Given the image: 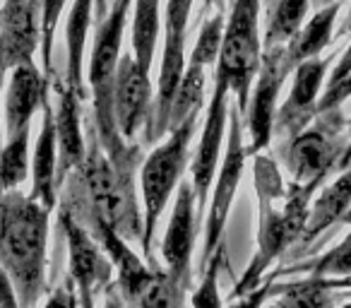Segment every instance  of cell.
<instances>
[{
    "mask_svg": "<svg viewBox=\"0 0 351 308\" xmlns=\"http://www.w3.org/2000/svg\"><path fill=\"white\" fill-rule=\"evenodd\" d=\"M253 183L260 210L258 248L243 274L236 279L231 298L243 296L258 287L267 277V270L296 246L306 226L313 193L320 191V186L313 183H284L279 164L263 152L253 157Z\"/></svg>",
    "mask_w": 351,
    "mask_h": 308,
    "instance_id": "cell-2",
    "label": "cell"
},
{
    "mask_svg": "<svg viewBox=\"0 0 351 308\" xmlns=\"http://www.w3.org/2000/svg\"><path fill=\"white\" fill-rule=\"evenodd\" d=\"M245 159V130H243V113L236 108H229V128H226V142H224V154H221L219 171H217V183L212 188V196L207 200V220H205V246H202L200 260H197V270H205L212 255L219 250L224 244V229L229 222V212L234 205L236 188L243 176Z\"/></svg>",
    "mask_w": 351,
    "mask_h": 308,
    "instance_id": "cell-7",
    "label": "cell"
},
{
    "mask_svg": "<svg viewBox=\"0 0 351 308\" xmlns=\"http://www.w3.org/2000/svg\"><path fill=\"white\" fill-rule=\"evenodd\" d=\"M289 75L291 73L284 65V46L265 49L258 78H255V87L250 89L253 99L248 102V108L243 113V130L248 132V145H245L248 157L265 152L272 142L279 94H282V84Z\"/></svg>",
    "mask_w": 351,
    "mask_h": 308,
    "instance_id": "cell-12",
    "label": "cell"
},
{
    "mask_svg": "<svg viewBox=\"0 0 351 308\" xmlns=\"http://www.w3.org/2000/svg\"><path fill=\"white\" fill-rule=\"evenodd\" d=\"M193 0H166L164 10V51H161L159 82L154 97V140L169 135V113L176 89L186 73V34Z\"/></svg>",
    "mask_w": 351,
    "mask_h": 308,
    "instance_id": "cell-8",
    "label": "cell"
},
{
    "mask_svg": "<svg viewBox=\"0 0 351 308\" xmlns=\"http://www.w3.org/2000/svg\"><path fill=\"white\" fill-rule=\"evenodd\" d=\"M186 294L188 289L181 282H176L169 270H161L156 263H152L149 274L128 308H188Z\"/></svg>",
    "mask_w": 351,
    "mask_h": 308,
    "instance_id": "cell-23",
    "label": "cell"
},
{
    "mask_svg": "<svg viewBox=\"0 0 351 308\" xmlns=\"http://www.w3.org/2000/svg\"><path fill=\"white\" fill-rule=\"evenodd\" d=\"M113 111L125 142H154V89L149 73L135 63L132 54L121 56L113 89Z\"/></svg>",
    "mask_w": 351,
    "mask_h": 308,
    "instance_id": "cell-9",
    "label": "cell"
},
{
    "mask_svg": "<svg viewBox=\"0 0 351 308\" xmlns=\"http://www.w3.org/2000/svg\"><path fill=\"white\" fill-rule=\"evenodd\" d=\"M229 94L231 89L226 84V80L215 75V92H212V99L207 104L200 140H197L195 154H193V162H191V181L197 198V220L207 210L212 183H215V176L221 164V154H224L226 128H229V108H231Z\"/></svg>",
    "mask_w": 351,
    "mask_h": 308,
    "instance_id": "cell-11",
    "label": "cell"
},
{
    "mask_svg": "<svg viewBox=\"0 0 351 308\" xmlns=\"http://www.w3.org/2000/svg\"><path fill=\"white\" fill-rule=\"evenodd\" d=\"M3 193H8V191L3 188V181H0V198H3Z\"/></svg>",
    "mask_w": 351,
    "mask_h": 308,
    "instance_id": "cell-44",
    "label": "cell"
},
{
    "mask_svg": "<svg viewBox=\"0 0 351 308\" xmlns=\"http://www.w3.org/2000/svg\"><path fill=\"white\" fill-rule=\"evenodd\" d=\"M41 130L36 137L34 154H32V191L27 196L41 202L51 212L58 205V188H56V169H58V137H56V108L51 106V94L41 104Z\"/></svg>",
    "mask_w": 351,
    "mask_h": 308,
    "instance_id": "cell-19",
    "label": "cell"
},
{
    "mask_svg": "<svg viewBox=\"0 0 351 308\" xmlns=\"http://www.w3.org/2000/svg\"><path fill=\"white\" fill-rule=\"evenodd\" d=\"M108 15V0H94V22H101Z\"/></svg>",
    "mask_w": 351,
    "mask_h": 308,
    "instance_id": "cell-38",
    "label": "cell"
},
{
    "mask_svg": "<svg viewBox=\"0 0 351 308\" xmlns=\"http://www.w3.org/2000/svg\"><path fill=\"white\" fill-rule=\"evenodd\" d=\"M341 224H349L351 226V210L346 212V217H344V222H341Z\"/></svg>",
    "mask_w": 351,
    "mask_h": 308,
    "instance_id": "cell-43",
    "label": "cell"
},
{
    "mask_svg": "<svg viewBox=\"0 0 351 308\" xmlns=\"http://www.w3.org/2000/svg\"><path fill=\"white\" fill-rule=\"evenodd\" d=\"M339 10H341V0L339 3H332L330 8L317 10L298 29V34L284 46V65H287L289 73H293L303 60L317 58L320 51L325 46H330L332 36H335V25H337V17H339Z\"/></svg>",
    "mask_w": 351,
    "mask_h": 308,
    "instance_id": "cell-20",
    "label": "cell"
},
{
    "mask_svg": "<svg viewBox=\"0 0 351 308\" xmlns=\"http://www.w3.org/2000/svg\"><path fill=\"white\" fill-rule=\"evenodd\" d=\"M330 58H311L303 60L291 73V92L287 102L277 108L274 118V137H296L301 130H306L317 116V102L322 97V84L327 78Z\"/></svg>",
    "mask_w": 351,
    "mask_h": 308,
    "instance_id": "cell-14",
    "label": "cell"
},
{
    "mask_svg": "<svg viewBox=\"0 0 351 308\" xmlns=\"http://www.w3.org/2000/svg\"><path fill=\"white\" fill-rule=\"evenodd\" d=\"M87 154L84 162L65 178L60 188V210H65L75 222L84 224L99 217L118 231L128 244H142L145 222L137 207L135 176L140 167H116L99 142L94 118H84Z\"/></svg>",
    "mask_w": 351,
    "mask_h": 308,
    "instance_id": "cell-1",
    "label": "cell"
},
{
    "mask_svg": "<svg viewBox=\"0 0 351 308\" xmlns=\"http://www.w3.org/2000/svg\"><path fill=\"white\" fill-rule=\"evenodd\" d=\"M308 10H311V0H277L274 10L269 12L263 51L287 46L298 34V29L306 25Z\"/></svg>",
    "mask_w": 351,
    "mask_h": 308,
    "instance_id": "cell-25",
    "label": "cell"
},
{
    "mask_svg": "<svg viewBox=\"0 0 351 308\" xmlns=\"http://www.w3.org/2000/svg\"><path fill=\"white\" fill-rule=\"evenodd\" d=\"M161 29V0H135L132 12V58L149 73L154 63L156 36Z\"/></svg>",
    "mask_w": 351,
    "mask_h": 308,
    "instance_id": "cell-22",
    "label": "cell"
},
{
    "mask_svg": "<svg viewBox=\"0 0 351 308\" xmlns=\"http://www.w3.org/2000/svg\"><path fill=\"white\" fill-rule=\"evenodd\" d=\"M229 258H226V246L221 244L219 250L212 255V260L207 263V268L200 272V284L193 289L191 303L193 308H224L219 294V274L221 270H226Z\"/></svg>",
    "mask_w": 351,
    "mask_h": 308,
    "instance_id": "cell-29",
    "label": "cell"
},
{
    "mask_svg": "<svg viewBox=\"0 0 351 308\" xmlns=\"http://www.w3.org/2000/svg\"><path fill=\"white\" fill-rule=\"evenodd\" d=\"M332 3H339V0H311V8L313 10H322V8H330Z\"/></svg>",
    "mask_w": 351,
    "mask_h": 308,
    "instance_id": "cell-40",
    "label": "cell"
},
{
    "mask_svg": "<svg viewBox=\"0 0 351 308\" xmlns=\"http://www.w3.org/2000/svg\"><path fill=\"white\" fill-rule=\"evenodd\" d=\"M287 272H308L311 277H322V279L351 277V231L332 250H325V253L313 260H296L291 268L279 270L277 274H287Z\"/></svg>",
    "mask_w": 351,
    "mask_h": 308,
    "instance_id": "cell-27",
    "label": "cell"
},
{
    "mask_svg": "<svg viewBox=\"0 0 351 308\" xmlns=\"http://www.w3.org/2000/svg\"><path fill=\"white\" fill-rule=\"evenodd\" d=\"M332 279L311 277L298 282L279 284L274 301L267 308H332L337 301V294L332 292Z\"/></svg>",
    "mask_w": 351,
    "mask_h": 308,
    "instance_id": "cell-24",
    "label": "cell"
},
{
    "mask_svg": "<svg viewBox=\"0 0 351 308\" xmlns=\"http://www.w3.org/2000/svg\"><path fill=\"white\" fill-rule=\"evenodd\" d=\"M224 12H215L212 17H207L205 25L200 27V34L197 41L193 46L191 54V63H197L202 68L207 65H215L219 60V51H221V39H224Z\"/></svg>",
    "mask_w": 351,
    "mask_h": 308,
    "instance_id": "cell-30",
    "label": "cell"
},
{
    "mask_svg": "<svg viewBox=\"0 0 351 308\" xmlns=\"http://www.w3.org/2000/svg\"><path fill=\"white\" fill-rule=\"evenodd\" d=\"M101 308H128V303L123 301V296H121V292H118L116 284L106 287V292H104V306Z\"/></svg>",
    "mask_w": 351,
    "mask_h": 308,
    "instance_id": "cell-36",
    "label": "cell"
},
{
    "mask_svg": "<svg viewBox=\"0 0 351 308\" xmlns=\"http://www.w3.org/2000/svg\"><path fill=\"white\" fill-rule=\"evenodd\" d=\"M49 220L51 210L15 191L0 198V265L12 279L22 308H36L49 284Z\"/></svg>",
    "mask_w": 351,
    "mask_h": 308,
    "instance_id": "cell-3",
    "label": "cell"
},
{
    "mask_svg": "<svg viewBox=\"0 0 351 308\" xmlns=\"http://www.w3.org/2000/svg\"><path fill=\"white\" fill-rule=\"evenodd\" d=\"M58 106H56V137H58V169H56V188H63L65 178L84 162L87 154V135L82 132V99L68 87L63 78H51Z\"/></svg>",
    "mask_w": 351,
    "mask_h": 308,
    "instance_id": "cell-16",
    "label": "cell"
},
{
    "mask_svg": "<svg viewBox=\"0 0 351 308\" xmlns=\"http://www.w3.org/2000/svg\"><path fill=\"white\" fill-rule=\"evenodd\" d=\"M351 210V164L339 171V176L325 188H320V196L308 207V220L303 226L301 239L293 246V260H303L313 253V246L320 241L325 231L341 224L346 212Z\"/></svg>",
    "mask_w": 351,
    "mask_h": 308,
    "instance_id": "cell-17",
    "label": "cell"
},
{
    "mask_svg": "<svg viewBox=\"0 0 351 308\" xmlns=\"http://www.w3.org/2000/svg\"><path fill=\"white\" fill-rule=\"evenodd\" d=\"M349 164H351V121H346V147H344V154H341V162L337 171H344Z\"/></svg>",
    "mask_w": 351,
    "mask_h": 308,
    "instance_id": "cell-37",
    "label": "cell"
},
{
    "mask_svg": "<svg viewBox=\"0 0 351 308\" xmlns=\"http://www.w3.org/2000/svg\"><path fill=\"white\" fill-rule=\"evenodd\" d=\"M44 308H80L77 287H75V282H73V277H70V274H65L58 284H53V287H51Z\"/></svg>",
    "mask_w": 351,
    "mask_h": 308,
    "instance_id": "cell-33",
    "label": "cell"
},
{
    "mask_svg": "<svg viewBox=\"0 0 351 308\" xmlns=\"http://www.w3.org/2000/svg\"><path fill=\"white\" fill-rule=\"evenodd\" d=\"M3 3H5V0H3Z\"/></svg>",
    "mask_w": 351,
    "mask_h": 308,
    "instance_id": "cell-47",
    "label": "cell"
},
{
    "mask_svg": "<svg viewBox=\"0 0 351 308\" xmlns=\"http://www.w3.org/2000/svg\"><path fill=\"white\" fill-rule=\"evenodd\" d=\"M3 78L5 75H0V113H3ZM0 142H3V123H0Z\"/></svg>",
    "mask_w": 351,
    "mask_h": 308,
    "instance_id": "cell-42",
    "label": "cell"
},
{
    "mask_svg": "<svg viewBox=\"0 0 351 308\" xmlns=\"http://www.w3.org/2000/svg\"><path fill=\"white\" fill-rule=\"evenodd\" d=\"M58 231L68 246V274L77 287L80 308H97V296L111 287V258L97 244V239L65 210L58 212Z\"/></svg>",
    "mask_w": 351,
    "mask_h": 308,
    "instance_id": "cell-10",
    "label": "cell"
},
{
    "mask_svg": "<svg viewBox=\"0 0 351 308\" xmlns=\"http://www.w3.org/2000/svg\"><path fill=\"white\" fill-rule=\"evenodd\" d=\"M29 132L32 126L8 137L5 145L0 147V181L5 191H15L29 176Z\"/></svg>",
    "mask_w": 351,
    "mask_h": 308,
    "instance_id": "cell-28",
    "label": "cell"
},
{
    "mask_svg": "<svg viewBox=\"0 0 351 308\" xmlns=\"http://www.w3.org/2000/svg\"><path fill=\"white\" fill-rule=\"evenodd\" d=\"M202 5H205V10H207V8H212V5H215V8H217V12H224V8H226V0H202Z\"/></svg>",
    "mask_w": 351,
    "mask_h": 308,
    "instance_id": "cell-39",
    "label": "cell"
},
{
    "mask_svg": "<svg viewBox=\"0 0 351 308\" xmlns=\"http://www.w3.org/2000/svg\"><path fill=\"white\" fill-rule=\"evenodd\" d=\"M341 308H351V301H349V303H344V306H341Z\"/></svg>",
    "mask_w": 351,
    "mask_h": 308,
    "instance_id": "cell-45",
    "label": "cell"
},
{
    "mask_svg": "<svg viewBox=\"0 0 351 308\" xmlns=\"http://www.w3.org/2000/svg\"><path fill=\"white\" fill-rule=\"evenodd\" d=\"M0 12V75H5L34 60L41 46V0H5Z\"/></svg>",
    "mask_w": 351,
    "mask_h": 308,
    "instance_id": "cell-15",
    "label": "cell"
},
{
    "mask_svg": "<svg viewBox=\"0 0 351 308\" xmlns=\"http://www.w3.org/2000/svg\"><path fill=\"white\" fill-rule=\"evenodd\" d=\"M51 94V80L34 60L20 63L10 70V82L5 92V137L32 126V118Z\"/></svg>",
    "mask_w": 351,
    "mask_h": 308,
    "instance_id": "cell-18",
    "label": "cell"
},
{
    "mask_svg": "<svg viewBox=\"0 0 351 308\" xmlns=\"http://www.w3.org/2000/svg\"><path fill=\"white\" fill-rule=\"evenodd\" d=\"M349 73H351V44H349V49L341 54V58L337 60L335 68H332L330 80H327V87H332V84H337L339 80H344Z\"/></svg>",
    "mask_w": 351,
    "mask_h": 308,
    "instance_id": "cell-35",
    "label": "cell"
},
{
    "mask_svg": "<svg viewBox=\"0 0 351 308\" xmlns=\"http://www.w3.org/2000/svg\"><path fill=\"white\" fill-rule=\"evenodd\" d=\"M200 113H193L191 118L178 128L169 130L166 140L142 159L140 167V191H142V222H145V234H142V253L147 265L156 263L152 255V244L156 236V224L169 205L171 196L181 186L186 176L188 159H191V142L195 135V126Z\"/></svg>",
    "mask_w": 351,
    "mask_h": 308,
    "instance_id": "cell-4",
    "label": "cell"
},
{
    "mask_svg": "<svg viewBox=\"0 0 351 308\" xmlns=\"http://www.w3.org/2000/svg\"><path fill=\"white\" fill-rule=\"evenodd\" d=\"M0 15H3V12H0Z\"/></svg>",
    "mask_w": 351,
    "mask_h": 308,
    "instance_id": "cell-46",
    "label": "cell"
},
{
    "mask_svg": "<svg viewBox=\"0 0 351 308\" xmlns=\"http://www.w3.org/2000/svg\"><path fill=\"white\" fill-rule=\"evenodd\" d=\"M0 308H22L15 287H12V279L8 277L3 265H0Z\"/></svg>",
    "mask_w": 351,
    "mask_h": 308,
    "instance_id": "cell-34",
    "label": "cell"
},
{
    "mask_svg": "<svg viewBox=\"0 0 351 308\" xmlns=\"http://www.w3.org/2000/svg\"><path fill=\"white\" fill-rule=\"evenodd\" d=\"M260 60H263L260 0H231V12L224 25V39H221L215 75L226 80L241 113H245L248 108Z\"/></svg>",
    "mask_w": 351,
    "mask_h": 308,
    "instance_id": "cell-5",
    "label": "cell"
},
{
    "mask_svg": "<svg viewBox=\"0 0 351 308\" xmlns=\"http://www.w3.org/2000/svg\"><path fill=\"white\" fill-rule=\"evenodd\" d=\"M339 36H344V34H351V10H349V17L344 20V25L339 27V32H337Z\"/></svg>",
    "mask_w": 351,
    "mask_h": 308,
    "instance_id": "cell-41",
    "label": "cell"
},
{
    "mask_svg": "<svg viewBox=\"0 0 351 308\" xmlns=\"http://www.w3.org/2000/svg\"><path fill=\"white\" fill-rule=\"evenodd\" d=\"M68 0H41V60H44V75L53 78V39L58 27L60 12Z\"/></svg>",
    "mask_w": 351,
    "mask_h": 308,
    "instance_id": "cell-31",
    "label": "cell"
},
{
    "mask_svg": "<svg viewBox=\"0 0 351 308\" xmlns=\"http://www.w3.org/2000/svg\"><path fill=\"white\" fill-rule=\"evenodd\" d=\"M205 68L197 63H188L186 73L181 78V84L176 89L173 104H171L169 113V130L181 126L186 118H191L193 113H200L205 106Z\"/></svg>",
    "mask_w": 351,
    "mask_h": 308,
    "instance_id": "cell-26",
    "label": "cell"
},
{
    "mask_svg": "<svg viewBox=\"0 0 351 308\" xmlns=\"http://www.w3.org/2000/svg\"><path fill=\"white\" fill-rule=\"evenodd\" d=\"M277 289H279L277 272H272V274H267L255 289L245 292L243 296H236V301L231 298V303L224 308H265V303L277 294Z\"/></svg>",
    "mask_w": 351,
    "mask_h": 308,
    "instance_id": "cell-32",
    "label": "cell"
},
{
    "mask_svg": "<svg viewBox=\"0 0 351 308\" xmlns=\"http://www.w3.org/2000/svg\"><path fill=\"white\" fill-rule=\"evenodd\" d=\"M94 22V0H73L70 8L68 25H65V44H68V58H65L63 80L73 92L80 94V99H87V87H84V44H87L89 27Z\"/></svg>",
    "mask_w": 351,
    "mask_h": 308,
    "instance_id": "cell-21",
    "label": "cell"
},
{
    "mask_svg": "<svg viewBox=\"0 0 351 308\" xmlns=\"http://www.w3.org/2000/svg\"><path fill=\"white\" fill-rule=\"evenodd\" d=\"M197 226L200 220H197V198L193 191V181L183 178L176 193L169 229L161 241V258L171 277L181 282L188 292L193 289V250H195Z\"/></svg>",
    "mask_w": 351,
    "mask_h": 308,
    "instance_id": "cell-13",
    "label": "cell"
},
{
    "mask_svg": "<svg viewBox=\"0 0 351 308\" xmlns=\"http://www.w3.org/2000/svg\"><path fill=\"white\" fill-rule=\"evenodd\" d=\"M346 147V121L341 108L317 113L313 126L289 137L282 147V162L289 171L291 183H313L320 186L332 171L339 169L341 154Z\"/></svg>",
    "mask_w": 351,
    "mask_h": 308,
    "instance_id": "cell-6",
    "label": "cell"
}]
</instances>
